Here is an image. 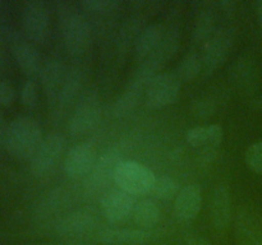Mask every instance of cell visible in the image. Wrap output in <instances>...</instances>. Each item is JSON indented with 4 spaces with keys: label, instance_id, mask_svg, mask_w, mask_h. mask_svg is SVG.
I'll use <instances>...</instances> for the list:
<instances>
[{
    "label": "cell",
    "instance_id": "cell-1",
    "mask_svg": "<svg viewBox=\"0 0 262 245\" xmlns=\"http://www.w3.org/2000/svg\"><path fill=\"white\" fill-rule=\"evenodd\" d=\"M42 140V128L38 121L32 117L19 116L8 127L5 147L14 157L31 160Z\"/></svg>",
    "mask_w": 262,
    "mask_h": 245
},
{
    "label": "cell",
    "instance_id": "cell-2",
    "mask_svg": "<svg viewBox=\"0 0 262 245\" xmlns=\"http://www.w3.org/2000/svg\"><path fill=\"white\" fill-rule=\"evenodd\" d=\"M60 33L67 53L72 56L83 55L91 43V26L82 13L76 9L61 10Z\"/></svg>",
    "mask_w": 262,
    "mask_h": 245
},
{
    "label": "cell",
    "instance_id": "cell-3",
    "mask_svg": "<svg viewBox=\"0 0 262 245\" xmlns=\"http://www.w3.org/2000/svg\"><path fill=\"white\" fill-rule=\"evenodd\" d=\"M101 116V100L96 89H84L77 101L71 120L69 132L73 135H82L94 129Z\"/></svg>",
    "mask_w": 262,
    "mask_h": 245
},
{
    "label": "cell",
    "instance_id": "cell-4",
    "mask_svg": "<svg viewBox=\"0 0 262 245\" xmlns=\"http://www.w3.org/2000/svg\"><path fill=\"white\" fill-rule=\"evenodd\" d=\"M155 178L152 171L137 161H124L115 174V183L128 194L143 195L152 190Z\"/></svg>",
    "mask_w": 262,
    "mask_h": 245
},
{
    "label": "cell",
    "instance_id": "cell-5",
    "mask_svg": "<svg viewBox=\"0 0 262 245\" xmlns=\"http://www.w3.org/2000/svg\"><path fill=\"white\" fill-rule=\"evenodd\" d=\"M102 227L99 217L90 209H79L67 214L55 225V231L60 236L71 237L74 241H81L84 237L96 236Z\"/></svg>",
    "mask_w": 262,
    "mask_h": 245
},
{
    "label": "cell",
    "instance_id": "cell-6",
    "mask_svg": "<svg viewBox=\"0 0 262 245\" xmlns=\"http://www.w3.org/2000/svg\"><path fill=\"white\" fill-rule=\"evenodd\" d=\"M182 82L174 73H159L146 88V104L151 109H164L176 104L181 94Z\"/></svg>",
    "mask_w": 262,
    "mask_h": 245
},
{
    "label": "cell",
    "instance_id": "cell-7",
    "mask_svg": "<svg viewBox=\"0 0 262 245\" xmlns=\"http://www.w3.org/2000/svg\"><path fill=\"white\" fill-rule=\"evenodd\" d=\"M234 43V30L229 26H222L216 28L212 37L204 45L202 60L204 69L207 73L216 70L224 64L229 56Z\"/></svg>",
    "mask_w": 262,
    "mask_h": 245
},
{
    "label": "cell",
    "instance_id": "cell-8",
    "mask_svg": "<svg viewBox=\"0 0 262 245\" xmlns=\"http://www.w3.org/2000/svg\"><path fill=\"white\" fill-rule=\"evenodd\" d=\"M22 24L28 38L43 43L50 35V13L43 2H26L22 9Z\"/></svg>",
    "mask_w": 262,
    "mask_h": 245
},
{
    "label": "cell",
    "instance_id": "cell-9",
    "mask_svg": "<svg viewBox=\"0 0 262 245\" xmlns=\"http://www.w3.org/2000/svg\"><path fill=\"white\" fill-rule=\"evenodd\" d=\"M66 145V139L60 133H51L43 138L40 147L30 160L31 171L35 176L48 175L60 160Z\"/></svg>",
    "mask_w": 262,
    "mask_h": 245
},
{
    "label": "cell",
    "instance_id": "cell-10",
    "mask_svg": "<svg viewBox=\"0 0 262 245\" xmlns=\"http://www.w3.org/2000/svg\"><path fill=\"white\" fill-rule=\"evenodd\" d=\"M124 162L119 151L110 148L105 151L95 163L94 168L87 176V185L92 190H100L109 186L113 180L115 181V174L122 163Z\"/></svg>",
    "mask_w": 262,
    "mask_h": 245
},
{
    "label": "cell",
    "instance_id": "cell-11",
    "mask_svg": "<svg viewBox=\"0 0 262 245\" xmlns=\"http://www.w3.org/2000/svg\"><path fill=\"white\" fill-rule=\"evenodd\" d=\"M135 204L130 194L122 189H110L100 199L101 214L112 224H119L132 217Z\"/></svg>",
    "mask_w": 262,
    "mask_h": 245
},
{
    "label": "cell",
    "instance_id": "cell-12",
    "mask_svg": "<svg viewBox=\"0 0 262 245\" xmlns=\"http://www.w3.org/2000/svg\"><path fill=\"white\" fill-rule=\"evenodd\" d=\"M152 237V230L102 226L94 240L102 245H146Z\"/></svg>",
    "mask_w": 262,
    "mask_h": 245
},
{
    "label": "cell",
    "instance_id": "cell-13",
    "mask_svg": "<svg viewBox=\"0 0 262 245\" xmlns=\"http://www.w3.org/2000/svg\"><path fill=\"white\" fill-rule=\"evenodd\" d=\"M96 150L89 143H79L68 151L64 160V173L69 179L87 178L97 161Z\"/></svg>",
    "mask_w": 262,
    "mask_h": 245
},
{
    "label": "cell",
    "instance_id": "cell-14",
    "mask_svg": "<svg viewBox=\"0 0 262 245\" xmlns=\"http://www.w3.org/2000/svg\"><path fill=\"white\" fill-rule=\"evenodd\" d=\"M202 208L201 189L196 184L183 186L174 199V214L183 224L194 221Z\"/></svg>",
    "mask_w": 262,
    "mask_h": 245
},
{
    "label": "cell",
    "instance_id": "cell-15",
    "mask_svg": "<svg viewBox=\"0 0 262 245\" xmlns=\"http://www.w3.org/2000/svg\"><path fill=\"white\" fill-rule=\"evenodd\" d=\"M67 70H68V66L56 59H51L42 65L40 71L41 86H42L46 99L51 105H56L61 86L66 79Z\"/></svg>",
    "mask_w": 262,
    "mask_h": 245
},
{
    "label": "cell",
    "instance_id": "cell-16",
    "mask_svg": "<svg viewBox=\"0 0 262 245\" xmlns=\"http://www.w3.org/2000/svg\"><path fill=\"white\" fill-rule=\"evenodd\" d=\"M235 227L241 245H262V219L252 211L239 209L235 217Z\"/></svg>",
    "mask_w": 262,
    "mask_h": 245
},
{
    "label": "cell",
    "instance_id": "cell-17",
    "mask_svg": "<svg viewBox=\"0 0 262 245\" xmlns=\"http://www.w3.org/2000/svg\"><path fill=\"white\" fill-rule=\"evenodd\" d=\"M211 221L216 230L223 231L232 221V197L227 185L219 184L212 193Z\"/></svg>",
    "mask_w": 262,
    "mask_h": 245
},
{
    "label": "cell",
    "instance_id": "cell-18",
    "mask_svg": "<svg viewBox=\"0 0 262 245\" xmlns=\"http://www.w3.org/2000/svg\"><path fill=\"white\" fill-rule=\"evenodd\" d=\"M84 76L83 71L78 68H68L66 79L61 86L56 106L59 110H67L73 102L78 101L83 89Z\"/></svg>",
    "mask_w": 262,
    "mask_h": 245
},
{
    "label": "cell",
    "instance_id": "cell-19",
    "mask_svg": "<svg viewBox=\"0 0 262 245\" xmlns=\"http://www.w3.org/2000/svg\"><path fill=\"white\" fill-rule=\"evenodd\" d=\"M223 135H224V132H223L222 125L211 124L189 129L186 134V140L193 148L214 150L223 140Z\"/></svg>",
    "mask_w": 262,
    "mask_h": 245
},
{
    "label": "cell",
    "instance_id": "cell-20",
    "mask_svg": "<svg viewBox=\"0 0 262 245\" xmlns=\"http://www.w3.org/2000/svg\"><path fill=\"white\" fill-rule=\"evenodd\" d=\"M165 28L163 24H150L141 31L135 43V53L138 61L145 60L156 50L165 33Z\"/></svg>",
    "mask_w": 262,
    "mask_h": 245
},
{
    "label": "cell",
    "instance_id": "cell-21",
    "mask_svg": "<svg viewBox=\"0 0 262 245\" xmlns=\"http://www.w3.org/2000/svg\"><path fill=\"white\" fill-rule=\"evenodd\" d=\"M14 59L20 70L28 77L40 76L42 69L40 53L37 48L28 42H20L14 47Z\"/></svg>",
    "mask_w": 262,
    "mask_h": 245
},
{
    "label": "cell",
    "instance_id": "cell-22",
    "mask_svg": "<svg viewBox=\"0 0 262 245\" xmlns=\"http://www.w3.org/2000/svg\"><path fill=\"white\" fill-rule=\"evenodd\" d=\"M147 87L145 84H141L140 82L130 78L128 84L125 86L124 91L122 92L118 100L114 104V112L117 116H125L130 111L135 110L140 102L142 94H145Z\"/></svg>",
    "mask_w": 262,
    "mask_h": 245
},
{
    "label": "cell",
    "instance_id": "cell-23",
    "mask_svg": "<svg viewBox=\"0 0 262 245\" xmlns=\"http://www.w3.org/2000/svg\"><path fill=\"white\" fill-rule=\"evenodd\" d=\"M132 217L138 229L151 230L160 222L161 211L158 204L155 203V201L145 198L135 204Z\"/></svg>",
    "mask_w": 262,
    "mask_h": 245
},
{
    "label": "cell",
    "instance_id": "cell-24",
    "mask_svg": "<svg viewBox=\"0 0 262 245\" xmlns=\"http://www.w3.org/2000/svg\"><path fill=\"white\" fill-rule=\"evenodd\" d=\"M216 15L211 9L202 10L192 27V40L196 43H206L216 31Z\"/></svg>",
    "mask_w": 262,
    "mask_h": 245
},
{
    "label": "cell",
    "instance_id": "cell-25",
    "mask_svg": "<svg viewBox=\"0 0 262 245\" xmlns=\"http://www.w3.org/2000/svg\"><path fill=\"white\" fill-rule=\"evenodd\" d=\"M202 69H204V60L201 54L191 53L183 56V59L179 61L174 74L182 83H188L200 76Z\"/></svg>",
    "mask_w": 262,
    "mask_h": 245
},
{
    "label": "cell",
    "instance_id": "cell-26",
    "mask_svg": "<svg viewBox=\"0 0 262 245\" xmlns=\"http://www.w3.org/2000/svg\"><path fill=\"white\" fill-rule=\"evenodd\" d=\"M181 189L182 188L176 179L169 175H160L155 178L151 194L161 201H170V199L177 198Z\"/></svg>",
    "mask_w": 262,
    "mask_h": 245
},
{
    "label": "cell",
    "instance_id": "cell-27",
    "mask_svg": "<svg viewBox=\"0 0 262 245\" xmlns=\"http://www.w3.org/2000/svg\"><path fill=\"white\" fill-rule=\"evenodd\" d=\"M79 7L83 8L86 12L92 14L106 15L112 14L118 9L119 2L117 0H82L79 2Z\"/></svg>",
    "mask_w": 262,
    "mask_h": 245
},
{
    "label": "cell",
    "instance_id": "cell-28",
    "mask_svg": "<svg viewBox=\"0 0 262 245\" xmlns=\"http://www.w3.org/2000/svg\"><path fill=\"white\" fill-rule=\"evenodd\" d=\"M246 166L252 173L262 175V140L252 143L245 153Z\"/></svg>",
    "mask_w": 262,
    "mask_h": 245
},
{
    "label": "cell",
    "instance_id": "cell-29",
    "mask_svg": "<svg viewBox=\"0 0 262 245\" xmlns=\"http://www.w3.org/2000/svg\"><path fill=\"white\" fill-rule=\"evenodd\" d=\"M38 93L37 88H36L35 82L28 79L23 83L22 91H20V102L27 109H33L37 105Z\"/></svg>",
    "mask_w": 262,
    "mask_h": 245
},
{
    "label": "cell",
    "instance_id": "cell-30",
    "mask_svg": "<svg viewBox=\"0 0 262 245\" xmlns=\"http://www.w3.org/2000/svg\"><path fill=\"white\" fill-rule=\"evenodd\" d=\"M14 87L7 81L0 82V105H3V106H10L14 102Z\"/></svg>",
    "mask_w": 262,
    "mask_h": 245
},
{
    "label": "cell",
    "instance_id": "cell-31",
    "mask_svg": "<svg viewBox=\"0 0 262 245\" xmlns=\"http://www.w3.org/2000/svg\"><path fill=\"white\" fill-rule=\"evenodd\" d=\"M188 245H214L209 239L204 236H200V235H196V236H192L191 239L188 240Z\"/></svg>",
    "mask_w": 262,
    "mask_h": 245
},
{
    "label": "cell",
    "instance_id": "cell-32",
    "mask_svg": "<svg viewBox=\"0 0 262 245\" xmlns=\"http://www.w3.org/2000/svg\"><path fill=\"white\" fill-rule=\"evenodd\" d=\"M7 129L4 125V119H3L2 114H0V145H5V135H7Z\"/></svg>",
    "mask_w": 262,
    "mask_h": 245
},
{
    "label": "cell",
    "instance_id": "cell-33",
    "mask_svg": "<svg viewBox=\"0 0 262 245\" xmlns=\"http://www.w3.org/2000/svg\"><path fill=\"white\" fill-rule=\"evenodd\" d=\"M256 14H257L258 26H260L262 32V0H258V2L256 3Z\"/></svg>",
    "mask_w": 262,
    "mask_h": 245
},
{
    "label": "cell",
    "instance_id": "cell-34",
    "mask_svg": "<svg viewBox=\"0 0 262 245\" xmlns=\"http://www.w3.org/2000/svg\"><path fill=\"white\" fill-rule=\"evenodd\" d=\"M67 245H99V244H95V242H89V241H71L68 242Z\"/></svg>",
    "mask_w": 262,
    "mask_h": 245
},
{
    "label": "cell",
    "instance_id": "cell-35",
    "mask_svg": "<svg viewBox=\"0 0 262 245\" xmlns=\"http://www.w3.org/2000/svg\"><path fill=\"white\" fill-rule=\"evenodd\" d=\"M154 245H169V244H154Z\"/></svg>",
    "mask_w": 262,
    "mask_h": 245
},
{
    "label": "cell",
    "instance_id": "cell-36",
    "mask_svg": "<svg viewBox=\"0 0 262 245\" xmlns=\"http://www.w3.org/2000/svg\"><path fill=\"white\" fill-rule=\"evenodd\" d=\"M0 55H2V46H0Z\"/></svg>",
    "mask_w": 262,
    "mask_h": 245
}]
</instances>
